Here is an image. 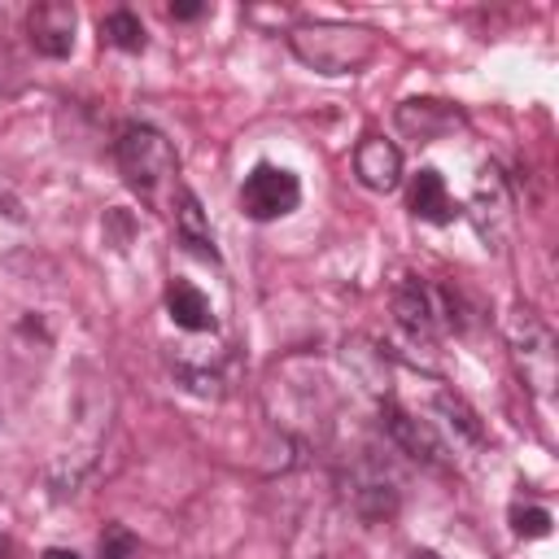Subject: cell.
<instances>
[{"label": "cell", "mask_w": 559, "mask_h": 559, "mask_svg": "<svg viewBox=\"0 0 559 559\" xmlns=\"http://www.w3.org/2000/svg\"><path fill=\"white\" fill-rule=\"evenodd\" d=\"M406 205L419 223H454L459 218V205L441 179V170L424 166L419 175H411V188H406Z\"/></svg>", "instance_id": "obj_10"}, {"label": "cell", "mask_w": 559, "mask_h": 559, "mask_svg": "<svg viewBox=\"0 0 559 559\" xmlns=\"http://www.w3.org/2000/svg\"><path fill=\"white\" fill-rule=\"evenodd\" d=\"M467 218L476 227V236L489 245V249H502L507 236L515 231V197H511V183L498 166H485L472 183V197H467Z\"/></svg>", "instance_id": "obj_5"}, {"label": "cell", "mask_w": 559, "mask_h": 559, "mask_svg": "<svg viewBox=\"0 0 559 559\" xmlns=\"http://www.w3.org/2000/svg\"><path fill=\"white\" fill-rule=\"evenodd\" d=\"M397 127H402L411 140L428 144V140H441V135H450L454 127H463V114H459L450 100L415 96V100H402V105H397Z\"/></svg>", "instance_id": "obj_8"}, {"label": "cell", "mask_w": 559, "mask_h": 559, "mask_svg": "<svg viewBox=\"0 0 559 559\" xmlns=\"http://www.w3.org/2000/svg\"><path fill=\"white\" fill-rule=\"evenodd\" d=\"M411 559H441V555H432V550H411Z\"/></svg>", "instance_id": "obj_21"}, {"label": "cell", "mask_w": 559, "mask_h": 559, "mask_svg": "<svg viewBox=\"0 0 559 559\" xmlns=\"http://www.w3.org/2000/svg\"><path fill=\"white\" fill-rule=\"evenodd\" d=\"M166 314L183 332H210L214 328V306L192 280H170L166 284Z\"/></svg>", "instance_id": "obj_11"}, {"label": "cell", "mask_w": 559, "mask_h": 559, "mask_svg": "<svg viewBox=\"0 0 559 559\" xmlns=\"http://www.w3.org/2000/svg\"><path fill=\"white\" fill-rule=\"evenodd\" d=\"M39 559H79V555H74V550H66V546H52V550H44Z\"/></svg>", "instance_id": "obj_20"}, {"label": "cell", "mask_w": 559, "mask_h": 559, "mask_svg": "<svg viewBox=\"0 0 559 559\" xmlns=\"http://www.w3.org/2000/svg\"><path fill=\"white\" fill-rule=\"evenodd\" d=\"M74 31H79V13L70 0H39L26 13V39L39 57H70L74 52Z\"/></svg>", "instance_id": "obj_6"}, {"label": "cell", "mask_w": 559, "mask_h": 559, "mask_svg": "<svg viewBox=\"0 0 559 559\" xmlns=\"http://www.w3.org/2000/svg\"><path fill=\"white\" fill-rule=\"evenodd\" d=\"M384 428H389V437L411 454V459H419V463H428V467H445V441L437 437V428L428 424V419H415L411 411H402V406H384Z\"/></svg>", "instance_id": "obj_7"}, {"label": "cell", "mask_w": 559, "mask_h": 559, "mask_svg": "<svg viewBox=\"0 0 559 559\" xmlns=\"http://www.w3.org/2000/svg\"><path fill=\"white\" fill-rule=\"evenodd\" d=\"M201 13H205V4H170V17H179V22L201 17Z\"/></svg>", "instance_id": "obj_19"}, {"label": "cell", "mask_w": 559, "mask_h": 559, "mask_svg": "<svg viewBox=\"0 0 559 559\" xmlns=\"http://www.w3.org/2000/svg\"><path fill=\"white\" fill-rule=\"evenodd\" d=\"M507 341H511V354H515V367H520L524 384H528L542 402H550V393H555V371H559L550 323H546L533 306H520V310H511V319H507Z\"/></svg>", "instance_id": "obj_3"}, {"label": "cell", "mask_w": 559, "mask_h": 559, "mask_svg": "<svg viewBox=\"0 0 559 559\" xmlns=\"http://www.w3.org/2000/svg\"><path fill=\"white\" fill-rule=\"evenodd\" d=\"M135 555V537L122 524H109L100 533V559H131Z\"/></svg>", "instance_id": "obj_18"}, {"label": "cell", "mask_w": 559, "mask_h": 559, "mask_svg": "<svg viewBox=\"0 0 559 559\" xmlns=\"http://www.w3.org/2000/svg\"><path fill=\"white\" fill-rule=\"evenodd\" d=\"M354 175L371 192H393L402 183V153H397V144L384 140V135H367L354 148Z\"/></svg>", "instance_id": "obj_9"}, {"label": "cell", "mask_w": 559, "mask_h": 559, "mask_svg": "<svg viewBox=\"0 0 559 559\" xmlns=\"http://www.w3.org/2000/svg\"><path fill=\"white\" fill-rule=\"evenodd\" d=\"M175 231H179V240L192 249V253H201V258H210V262H218V253H214V236H210V223H205V214H201V201L192 197V188H183V183H175Z\"/></svg>", "instance_id": "obj_12"}, {"label": "cell", "mask_w": 559, "mask_h": 559, "mask_svg": "<svg viewBox=\"0 0 559 559\" xmlns=\"http://www.w3.org/2000/svg\"><path fill=\"white\" fill-rule=\"evenodd\" d=\"M511 528L515 537H546L550 533V511L546 507H511Z\"/></svg>", "instance_id": "obj_16"}, {"label": "cell", "mask_w": 559, "mask_h": 559, "mask_svg": "<svg viewBox=\"0 0 559 559\" xmlns=\"http://www.w3.org/2000/svg\"><path fill=\"white\" fill-rule=\"evenodd\" d=\"M240 210L245 218L253 223H275L284 214H293L301 205V179L288 170V166H275V162H258L245 183H240Z\"/></svg>", "instance_id": "obj_4"}, {"label": "cell", "mask_w": 559, "mask_h": 559, "mask_svg": "<svg viewBox=\"0 0 559 559\" xmlns=\"http://www.w3.org/2000/svg\"><path fill=\"white\" fill-rule=\"evenodd\" d=\"M100 44L122 48V52H144V26L131 9H114L100 17Z\"/></svg>", "instance_id": "obj_14"}, {"label": "cell", "mask_w": 559, "mask_h": 559, "mask_svg": "<svg viewBox=\"0 0 559 559\" xmlns=\"http://www.w3.org/2000/svg\"><path fill=\"white\" fill-rule=\"evenodd\" d=\"M288 48L314 74H358L380 52V31L362 22H301L288 31Z\"/></svg>", "instance_id": "obj_1"}, {"label": "cell", "mask_w": 559, "mask_h": 559, "mask_svg": "<svg viewBox=\"0 0 559 559\" xmlns=\"http://www.w3.org/2000/svg\"><path fill=\"white\" fill-rule=\"evenodd\" d=\"M26 240H31V218H26L22 201L9 197V192H0V262L13 258Z\"/></svg>", "instance_id": "obj_15"}, {"label": "cell", "mask_w": 559, "mask_h": 559, "mask_svg": "<svg viewBox=\"0 0 559 559\" xmlns=\"http://www.w3.org/2000/svg\"><path fill=\"white\" fill-rule=\"evenodd\" d=\"M114 162H118L127 188H135L140 197H157V188H166L179 175V157H175L170 140L144 122L122 127V135L114 144Z\"/></svg>", "instance_id": "obj_2"}, {"label": "cell", "mask_w": 559, "mask_h": 559, "mask_svg": "<svg viewBox=\"0 0 559 559\" xmlns=\"http://www.w3.org/2000/svg\"><path fill=\"white\" fill-rule=\"evenodd\" d=\"M437 406L450 415V424H454L459 432H467L472 441H480V424H476V415L467 411V402H463V397H454V393H441V397H437Z\"/></svg>", "instance_id": "obj_17"}, {"label": "cell", "mask_w": 559, "mask_h": 559, "mask_svg": "<svg viewBox=\"0 0 559 559\" xmlns=\"http://www.w3.org/2000/svg\"><path fill=\"white\" fill-rule=\"evenodd\" d=\"M393 310H397V323L411 332V336H419V341H428L432 336V323H437V306H432V293L419 284V280H402L397 284V293H393Z\"/></svg>", "instance_id": "obj_13"}]
</instances>
